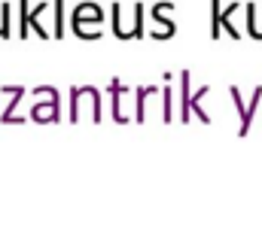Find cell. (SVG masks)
Instances as JSON below:
<instances>
[{
    "label": "cell",
    "mask_w": 262,
    "mask_h": 249,
    "mask_svg": "<svg viewBox=\"0 0 262 249\" xmlns=\"http://www.w3.org/2000/svg\"><path fill=\"white\" fill-rule=\"evenodd\" d=\"M104 9H101V3H95V0H82V3H76L73 6V12H70V18H67V24H70V31L79 37V40H101L104 37Z\"/></svg>",
    "instance_id": "1"
},
{
    "label": "cell",
    "mask_w": 262,
    "mask_h": 249,
    "mask_svg": "<svg viewBox=\"0 0 262 249\" xmlns=\"http://www.w3.org/2000/svg\"><path fill=\"white\" fill-rule=\"evenodd\" d=\"M92 110V122H101V94L95 85H76L70 91V122H79L82 119V110Z\"/></svg>",
    "instance_id": "2"
},
{
    "label": "cell",
    "mask_w": 262,
    "mask_h": 249,
    "mask_svg": "<svg viewBox=\"0 0 262 249\" xmlns=\"http://www.w3.org/2000/svg\"><path fill=\"white\" fill-rule=\"evenodd\" d=\"M171 15H174V3H171V0H159V3L149 6V18H152L149 37H152V40H168V37L177 34V21H174Z\"/></svg>",
    "instance_id": "3"
},
{
    "label": "cell",
    "mask_w": 262,
    "mask_h": 249,
    "mask_svg": "<svg viewBox=\"0 0 262 249\" xmlns=\"http://www.w3.org/2000/svg\"><path fill=\"white\" fill-rule=\"evenodd\" d=\"M34 94H40V101L34 104L31 119H34V122H58V113H61L58 91H55V88H49V85H43V88H37Z\"/></svg>",
    "instance_id": "4"
},
{
    "label": "cell",
    "mask_w": 262,
    "mask_h": 249,
    "mask_svg": "<svg viewBox=\"0 0 262 249\" xmlns=\"http://www.w3.org/2000/svg\"><path fill=\"white\" fill-rule=\"evenodd\" d=\"M238 9H244V0H232L226 9H223V18H220V24H223V31L232 37V40H241V31L235 28V21H232V15L238 12Z\"/></svg>",
    "instance_id": "5"
},
{
    "label": "cell",
    "mask_w": 262,
    "mask_h": 249,
    "mask_svg": "<svg viewBox=\"0 0 262 249\" xmlns=\"http://www.w3.org/2000/svg\"><path fill=\"white\" fill-rule=\"evenodd\" d=\"M49 6H52V0L37 3V6H34V12H31V18H28V24L34 28V34H37L40 40H49V37H52V31H46V28H43V21H40V18H43V12H46Z\"/></svg>",
    "instance_id": "6"
},
{
    "label": "cell",
    "mask_w": 262,
    "mask_h": 249,
    "mask_svg": "<svg viewBox=\"0 0 262 249\" xmlns=\"http://www.w3.org/2000/svg\"><path fill=\"white\" fill-rule=\"evenodd\" d=\"M189 104H192V94H189V70L180 73V122H189Z\"/></svg>",
    "instance_id": "7"
},
{
    "label": "cell",
    "mask_w": 262,
    "mask_h": 249,
    "mask_svg": "<svg viewBox=\"0 0 262 249\" xmlns=\"http://www.w3.org/2000/svg\"><path fill=\"white\" fill-rule=\"evenodd\" d=\"M244 9H247V34H250L253 40H262V24H259V12H256V0H247Z\"/></svg>",
    "instance_id": "8"
},
{
    "label": "cell",
    "mask_w": 262,
    "mask_h": 249,
    "mask_svg": "<svg viewBox=\"0 0 262 249\" xmlns=\"http://www.w3.org/2000/svg\"><path fill=\"white\" fill-rule=\"evenodd\" d=\"M64 3L67 0H52V12H55V28H52V37H64V28H67V15H64Z\"/></svg>",
    "instance_id": "9"
},
{
    "label": "cell",
    "mask_w": 262,
    "mask_h": 249,
    "mask_svg": "<svg viewBox=\"0 0 262 249\" xmlns=\"http://www.w3.org/2000/svg\"><path fill=\"white\" fill-rule=\"evenodd\" d=\"M223 0H210V37H220L223 34V24H220V18H223Z\"/></svg>",
    "instance_id": "10"
},
{
    "label": "cell",
    "mask_w": 262,
    "mask_h": 249,
    "mask_svg": "<svg viewBox=\"0 0 262 249\" xmlns=\"http://www.w3.org/2000/svg\"><path fill=\"white\" fill-rule=\"evenodd\" d=\"M28 18H31V0H18V37H28L31 34Z\"/></svg>",
    "instance_id": "11"
},
{
    "label": "cell",
    "mask_w": 262,
    "mask_h": 249,
    "mask_svg": "<svg viewBox=\"0 0 262 249\" xmlns=\"http://www.w3.org/2000/svg\"><path fill=\"white\" fill-rule=\"evenodd\" d=\"M9 18H12V9H9V3H0V34H3V40H9V34H12V28H9Z\"/></svg>",
    "instance_id": "12"
},
{
    "label": "cell",
    "mask_w": 262,
    "mask_h": 249,
    "mask_svg": "<svg viewBox=\"0 0 262 249\" xmlns=\"http://www.w3.org/2000/svg\"><path fill=\"white\" fill-rule=\"evenodd\" d=\"M204 94H207V85H204V88H201V91H198V94H195V101H198V104H201V97H204ZM198 119H201V122H210V116H207L204 110L198 113Z\"/></svg>",
    "instance_id": "13"
}]
</instances>
